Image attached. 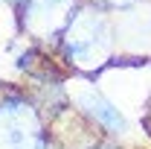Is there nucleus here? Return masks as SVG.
Returning a JSON list of instances; mask_svg holds the SVG:
<instances>
[{
    "label": "nucleus",
    "mask_w": 151,
    "mask_h": 149,
    "mask_svg": "<svg viewBox=\"0 0 151 149\" xmlns=\"http://www.w3.org/2000/svg\"><path fill=\"white\" fill-rule=\"evenodd\" d=\"M58 53L73 73L84 76V79L99 76L105 67H111L116 61L113 15L81 0L73 20L64 29V35L58 38Z\"/></svg>",
    "instance_id": "1"
},
{
    "label": "nucleus",
    "mask_w": 151,
    "mask_h": 149,
    "mask_svg": "<svg viewBox=\"0 0 151 149\" xmlns=\"http://www.w3.org/2000/svg\"><path fill=\"white\" fill-rule=\"evenodd\" d=\"M50 140L38 99L0 82V149H47Z\"/></svg>",
    "instance_id": "2"
},
{
    "label": "nucleus",
    "mask_w": 151,
    "mask_h": 149,
    "mask_svg": "<svg viewBox=\"0 0 151 149\" xmlns=\"http://www.w3.org/2000/svg\"><path fill=\"white\" fill-rule=\"evenodd\" d=\"M81 0H20L18 3V29L35 44H50L64 35Z\"/></svg>",
    "instance_id": "3"
},
{
    "label": "nucleus",
    "mask_w": 151,
    "mask_h": 149,
    "mask_svg": "<svg viewBox=\"0 0 151 149\" xmlns=\"http://www.w3.org/2000/svg\"><path fill=\"white\" fill-rule=\"evenodd\" d=\"M116 61L151 56V0H142L125 12H116Z\"/></svg>",
    "instance_id": "4"
},
{
    "label": "nucleus",
    "mask_w": 151,
    "mask_h": 149,
    "mask_svg": "<svg viewBox=\"0 0 151 149\" xmlns=\"http://www.w3.org/2000/svg\"><path fill=\"white\" fill-rule=\"evenodd\" d=\"M73 102H76V111L81 117H87L96 129H102L108 137H122L128 131V123L119 114V108L96 88L93 82H81L73 91Z\"/></svg>",
    "instance_id": "5"
},
{
    "label": "nucleus",
    "mask_w": 151,
    "mask_h": 149,
    "mask_svg": "<svg viewBox=\"0 0 151 149\" xmlns=\"http://www.w3.org/2000/svg\"><path fill=\"white\" fill-rule=\"evenodd\" d=\"M84 3H93V6L105 9V12H125V9H131V6L142 3V0H84Z\"/></svg>",
    "instance_id": "6"
},
{
    "label": "nucleus",
    "mask_w": 151,
    "mask_h": 149,
    "mask_svg": "<svg viewBox=\"0 0 151 149\" xmlns=\"http://www.w3.org/2000/svg\"><path fill=\"white\" fill-rule=\"evenodd\" d=\"M87 149H119V146L113 143L111 137H99V140H96L93 146H87Z\"/></svg>",
    "instance_id": "7"
},
{
    "label": "nucleus",
    "mask_w": 151,
    "mask_h": 149,
    "mask_svg": "<svg viewBox=\"0 0 151 149\" xmlns=\"http://www.w3.org/2000/svg\"><path fill=\"white\" fill-rule=\"evenodd\" d=\"M47 149H64V146H61V143H55V140H50V146H47Z\"/></svg>",
    "instance_id": "8"
},
{
    "label": "nucleus",
    "mask_w": 151,
    "mask_h": 149,
    "mask_svg": "<svg viewBox=\"0 0 151 149\" xmlns=\"http://www.w3.org/2000/svg\"><path fill=\"white\" fill-rule=\"evenodd\" d=\"M12 3H20V0H12Z\"/></svg>",
    "instance_id": "9"
}]
</instances>
